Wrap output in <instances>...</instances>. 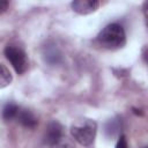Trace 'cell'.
I'll return each mask as SVG.
<instances>
[{
    "instance_id": "obj_1",
    "label": "cell",
    "mask_w": 148,
    "mask_h": 148,
    "mask_svg": "<svg viewBox=\"0 0 148 148\" xmlns=\"http://www.w3.org/2000/svg\"><path fill=\"white\" fill-rule=\"evenodd\" d=\"M98 43L109 50L123 47L126 43V34L124 28L118 23L108 24L97 36Z\"/></svg>"
},
{
    "instance_id": "obj_2",
    "label": "cell",
    "mask_w": 148,
    "mask_h": 148,
    "mask_svg": "<svg viewBox=\"0 0 148 148\" xmlns=\"http://www.w3.org/2000/svg\"><path fill=\"white\" fill-rule=\"evenodd\" d=\"M97 125L91 119H81L72 125L71 133L75 141L82 146H90L96 136Z\"/></svg>"
},
{
    "instance_id": "obj_3",
    "label": "cell",
    "mask_w": 148,
    "mask_h": 148,
    "mask_svg": "<svg viewBox=\"0 0 148 148\" xmlns=\"http://www.w3.org/2000/svg\"><path fill=\"white\" fill-rule=\"evenodd\" d=\"M5 56L10 61L12 66L16 71L17 74H22L28 68V58L25 52L15 45H8L5 49Z\"/></svg>"
},
{
    "instance_id": "obj_4",
    "label": "cell",
    "mask_w": 148,
    "mask_h": 148,
    "mask_svg": "<svg viewBox=\"0 0 148 148\" xmlns=\"http://www.w3.org/2000/svg\"><path fill=\"white\" fill-rule=\"evenodd\" d=\"M62 138V126L58 121H51L47 127L44 135V142L52 147L54 143H57Z\"/></svg>"
},
{
    "instance_id": "obj_5",
    "label": "cell",
    "mask_w": 148,
    "mask_h": 148,
    "mask_svg": "<svg viewBox=\"0 0 148 148\" xmlns=\"http://www.w3.org/2000/svg\"><path fill=\"white\" fill-rule=\"evenodd\" d=\"M74 12L81 15H87L90 13H94L98 6L99 2L97 0H75L71 3Z\"/></svg>"
},
{
    "instance_id": "obj_6",
    "label": "cell",
    "mask_w": 148,
    "mask_h": 148,
    "mask_svg": "<svg viewBox=\"0 0 148 148\" xmlns=\"http://www.w3.org/2000/svg\"><path fill=\"white\" fill-rule=\"evenodd\" d=\"M16 119L17 121L24 126V127H28V128H34L36 125H37V118L35 117V114L29 111V110H18L17 112V116H16Z\"/></svg>"
},
{
    "instance_id": "obj_7",
    "label": "cell",
    "mask_w": 148,
    "mask_h": 148,
    "mask_svg": "<svg viewBox=\"0 0 148 148\" xmlns=\"http://www.w3.org/2000/svg\"><path fill=\"white\" fill-rule=\"evenodd\" d=\"M119 130H120V121L118 118L109 119L104 125V133L110 139L114 138L119 133Z\"/></svg>"
},
{
    "instance_id": "obj_8",
    "label": "cell",
    "mask_w": 148,
    "mask_h": 148,
    "mask_svg": "<svg viewBox=\"0 0 148 148\" xmlns=\"http://www.w3.org/2000/svg\"><path fill=\"white\" fill-rule=\"evenodd\" d=\"M13 76L10 71L2 64H0V89L9 86L12 83Z\"/></svg>"
},
{
    "instance_id": "obj_9",
    "label": "cell",
    "mask_w": 148,
    "mask_h": 148,
    "mask_svg": "<svg viewBox=\"0 0 148 148\" xmlns=\"http://www.w3.org/2000/svg\"><path fill=\"white\" fill-rule=\"evenodd\" d=\"M20 108L15 104V103H8L5 105L3 110H2V117L5 120H10L13 118H16L17 112H18Z\"/></svg>"
},
{
    "instance_id": "obj_10",
    "label": "cell",
    "mask_w": 148,
    "mask_h": 148,
    "mask_svg": "<svg viewBox=\"0 0 148 148\" xmlns=\"http://www.w3.org/2000/svg\"><path fill=\"white\" fill-rule=\"evenodd\" d=\"M45 56V61H47L49 64H51V65H56V64H58L59 61H60V58H61V56H60V53H59V51L56 49V47H47L46 50H45V53H44Z\"/></svg>"
},
{
    "instance_id": "obj_11",
    "label": "cell",
    "mask_w": 148,
    "mask_h": 148,
    "mask_svg": "<svg viewBox=\"0 0 148 148\" xmlns=\"http://www.w3.org/2000/svg\"><path fill=\"white\" fill-rule=\"evenodd\" d=\"M51 148H75V146H74V143L69 140V139H64V138H61L57 143H54Z\"/></svg>"
},
{
    "instance_id": "obj_12",
    "label": "cell",
    "mask_w": 148,
    "mask_h": 148,
    "mask_svg": "<svg viewBox=\"0 0 148 148\" xmlns=\"http://www.w3.org/2000/svg\"><path fill=\"white\" fill-rule=\"evenodd\" d=\"M116 148H128V146H127V141H126L125 135H123V134H121V135L118 138V141H117Z\"/></svg>"
},
{
    "instance_id": "obj_13",
    "label": "cell",
    "mask_w": 148,
    "mask_h": 148,
    "mask_svg": "<svg viewBox=\"0 0 148 148\" xmlns=\"http://www.w3.org/2000/svg\"><path fill=\"white\" fill-rule=\"evenodd\" d=\"M8 7V1L5 0H0V14H2Z\"/></svg>"
}]
</instances>
